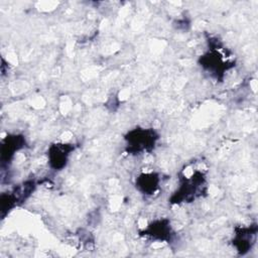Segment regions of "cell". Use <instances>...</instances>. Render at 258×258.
<instances>
[{"label": "cell", "instance_id": "3", "mask_svg": "<svg viewBox=\"0 0 258 258\" xmlns=\"http://www.w3.org/2000/svg\"><path fill=\"white\" fill-rule=\"evenodd\" d=\"M224 56L225 55L221 48L211 46V49L201 56L200 63L204 70L209 72V74H212L218 78L220 75L224 74L225 71L231 68L229 60H225Z\"/></svg>", "mask_w": 258, "mask_h": 258}, {"label": "cell", "instance_id": "2", "mask_svg": "<svg viewBox=\"0 0 258 258\" xmlns=\"http://www.w3.org/2000/svg\"><path fill=\"white\" fill-rule=\"evenodd\" d=\"M158 134L152 128H135L125 135L126 149L129 153L140 154L154 148Z\"/></svg>", "mask_w": 258, "mask_h": 258}, {"label": "cell", "instance_id": "5", "mask_svg": "<svg viewBox=\"0 0 258 258\" xmlns=\"http://www.w3.org/2000/svg\"><path fill=\"white\" fill-rule=\"evenodd\" d=\"M160 178L157 173L150 172V173H141L136 178V188L146 196L154 195L159 188Z\"/></svg>", "mask_w": 258, "mask_h": 258}, {"label": "cell", "instance_id": "8", "mask_svg": "<svg viewBox=\"0 0 258 258\" xmlns=\"http://www.w3.org/2000/svg\"><path fill=\"white\" fill-rule=\"evenodd\" d=\"M255 235H256V229L254 231H252L250 227L240 229L239 232L236 233L235 241H234V243L242 242V245H240L238 250H241L242 252H243V250H248L251 247V244L253 243V242H251L252 236H255Z\"/></svg>", "mask_w": 258, "mask_h": 258}, {"label": "cell", "instance_id": "4", "mask_svg": "<svg viewBox=\"0 0 258 258\" xmlns=\"http://www.w3.org/2000/svg\"><path fill=\"white\" fill-rule=\"evenodd\" d=\"M74 150V144L54 143L50 145L47 150V158L50 167L54 170H60L63 168L67 165L69 157Z\"/></svg>", "mask_w": 258, "mask_h": 258}, {"label": "cell", "instance_id": "7", "mask_svg": "<svg viewBox=\"0 0 258 258\" xmlns=\"http://www.w3.org/2000/svg\"><path fill=\"white\" fill-rule=\"evenodd\" d=\"M170 230L171 229L168 221L160 220L150 224L143 233L157 240H166L170 238V236H168V234H170Z\"/></svg>", "mask_w": 258, "mask_h": 258}, {"label": "cell", "instance_id": "1", "mask_svg": "<svg viewBox=\"0 0 258 258\" xmlns=\"http://www.w3.org/2000/svg\"><path fill=\"white\" fill-rule=\"evenodd\" d=\"M206 189V176L201 170H195L194 173L180 179L179 186L171 197V203H190L201 197Z\"/></svg>", "mask_w": 258, "mask_h": 258}, {"label": "cell", "instance_id": "6", "mask_svg": "<svg viewBox=\"0 0 258 258\" xmlns=\"http://www.w3.org/2000/svg\"><path fill=\"white\" fill-rule=\"evenodd\" d=\"M24 144V138L20 135H9L7 136L2 143V162H6L10 160L14 153L18 150H20L23 147Z\"/></svg>", "mask_w": 258, "mask_h": 258}]
</instances>
